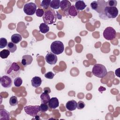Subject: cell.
<instances>
[{
	"label": "cell",
	"mask_w": 120,
	"mask_h": 120,
	"mask_svg": "<svg viewBox=\"0 0 120 120\" xmlns=\"http://www.w3.org/2000/svg\"><path fill=\"white\" fill-rule=\"evenodd\" d=\"M57 19V15L54 10L49 9L45 11L43 16L44 23L47 24H52L55 22Z\"/></svg>",
	"instance_id": "4"
},
{
	"label": "cell",
	"mask_w": 120,
	"mask_h": 120,
	"mask_svg": "<svg viewBox=\"0 0 120 120\" xmlns=\"http://www.w3.org/2000/svg\"><path fill=\"white\" fill-rule=\"evenodd\" d=\"M37 10V5L33 2H28L23 7V11L28 15H33Z\"/></svg>",
	"instance_id": "7"
},
{
	"label": "cell",
	"mask_w": 120,
	"mask_h": 120,
	"mask_svg": "<svg viewBox=\"0 0 120 120\" xmlns=\"http://www.w3.org/2000/svg\"><path fill=\"white\" fill-rule=\"evenodd\" d=\"M60 0H51L50 6L51 8L57 9L60 7Z\"/></svg>",
	"instance_id": "22"
},
{
	"label": "cell",
	"mask_w": 120,
	"mask_h": 120,
	"mask_svg": "<svg viewBox=\"0 0 120 120\" xmlns=\"http://www.w3.org/2000/svg\"><path fill=\"white\" fill-rule=\"evenodd\" d=\"M31 85L35 87V88H38L40 86L42 83V80L41 78L39 76H34L33 77L31 80Z\"/></svg>",
	"instance_id": "16"
},
{
	"label": "cell",
	"mask_w": 120,
	"mask_h": 120,
	"mask_svg": "<svg viewBox=\"0 0 120 120\" xmlns=\"http://www.w3.org/2000/svg\"><path fill=\"white\" fill-rule=\"evenodd\" d=\"M50 99V97L49 94L46 92H43L40 95V100L42 103L47 104Z\"/></svg>",
	"instance_id": "18"
},
{
	"label": "cell",
	"mask_w": 120,
	"mask_h": 120,
	"mask_svg": "<svg viewBox=\"0 0 120 120\" xmlns=\"http://www.w3.org/2000/svg\"><path fill=\"white\" fill-rule=\"evenodd\" d=\"M9 112L4 109H0V120H9Z\"/></svg>",
	"instance_id": "15"
},
{
	"label": "cell",
	"mask_w": 120,
	"mask_h": 120,
	"mask_svg": "<svg viewBox=\"0 0 120 120\" xmlns=\"http://www.w3.org/2000/svg\"><path fill=\"white\" fill-rule=\"evenodd\" d=\"M22 83V80L20 77H16L14 81V84L15 86L16 87H19L21 86Z\"/></svg>",
	"instance_id": "26"
},
{
	"label": "cell",
	"mask_w": 120,
	"mask_h": 120,
	"mask_svg": "<svg viewBox=\"0 0 120 120\" xmlns=\"http://www.w3.org/2000/svg\"><path fill=\"white\" fill-rule=\"evenodd\" d=\"M12 83V80L9 76L5 75L1 77L0 84L4 88H9L11 87Z\"/></svg>",
	"instance_id": "9"
},
{
	"label": "cell",
	"mask_w": 120,
	"mask_h": 120,
	"mask_svg": "<svg viewBox=\"0 0 120 120\" xmlns=\"http://www.w3.org/2000/svg\"><path fill=\"white\" fill-rule=\"evenodd\" d=\"M71 6L70 2L68 0H62L60 2V8L67 15H68V10Z\"/></svg>",
	"instance_id": "11"
},
{
	"label": "cell",
	"mask_w": 120,
	"mask_h": 120,
	"mask_svg": "<svg viewBox=\"0 0 120 120\" xmlns=\"http://www.w3.org/2000/svg\"><path fill=\"white\" fill-rule=\"evenodd\" d=\"M36 15L38 17L43 16L44 14V11L43 9L41 8H38L36 11Z\"/></svg>",
	"instance_id": "32"
},
{
	"label": "cell",
	"mask_w": 120,
	"mask_h": 120,
	"mask_svg": "<svg viewBox=\"0 0 120 120\" xmlns=\"http://www.w3.org/2000/svg\"><path fill=\"white\" fill-rule=\"evenodd\" d=\"M68 15L72 16H75L77 15L78 12H77V10L76 9L75 7V6L72 5L71 6V7L70 8L69 10H68Z\"/></svg>",
	"instance_id": "23"
},
{
	"label": "cell",
	"mask_w": 120,
	"mask_h": 120,
	"mask_svg": "<svg viewBox=\"0 0 120 120\" xmlns=\"http://www.w3.org/2000/svg\"><path fill=\"white\" fill-rule=\"evenodd\" d=\"M7 40L4 38H0V48H4L8 45Z\"/></svg>",
	"instance_id": "29"
},
{
	"label": "cell",
	"mask_w": 120,
	"mask_h": 120,
	"mask_svg": "<svg viewBox=\"0 0 120 120\" xmlns=\"http://www.w3.org/2000/svg\"><path fill=\"white\" fill-rule=\"evenodd\" d=\"M117 5V1L115 0H110L105 2V6L110 7H116Z\"/></svg>",
	"instance_id": "27"
},
{
	"label": "cell",
	"mask_w": 120,
	"mask_h": 120,
	"mask_svg": "<svg viewBox=\"0 0 120 120\" xmlns=\"http://www.w3.org/2000/svg\"><path fill=\"white\" fill-rule=\"evenodd\" d=\"M40 111L42 112H45L48 110V106L46 104L42 103L39 106Z\"/></svg>",
	"instance_id": "31"
},
{
	"label": "cell",
	"mask_w": 120,
	"mask_h": 120,
	"mask_svg": "<svg viewBox=\"0 0 120 120\" xmlns=\"http://www.w3.org/2000/svg\"><path fill=\"white\" fill-rule=\"evenodd\" d=\"M51 1V0H43L41 3V6L44 9H47L49 8Z\"/></svg>",
	"instance_id": "28"
},
{
	"label": "cell",
	"mask_w": 120,
	"mask_h": 120,
	"mask_svg": "<svg viewBox=\"0 0 120 120\" xmlns=\"http://www.w3.org/2000/svg\"><path fill=\"white\" fill-rule=\"evenodd\" d=\"M22 36L18 33L14 34L13 35H12L11 37V42L15 43V44L19 43L22 40Z\"/></svg>",
	"instance_id": "19"
},
{
	"label": "cell",
	"mask_w": 120,
	"mask_h": 120,
	"mask_svg": "<svg viewBox=\"0 0 120 120\" xmlns=\"http://www.w3.org/2000/svg\"><path fill=\"white\" fill-rule=\"evenodd\" d=\"M118 15V9L116 7H110L105 6L103 13L99 15V17L103 19H113Z\"/></svg>",
	"instance_id": "2"
},
{
	"label": "cell",
	"mask_w": 120,
	"mask_h": 120,
	"mask_svg": "<svg viewBox=\"0 0 120 120\" xmlns=\"http://www.w3.org/2000/svg\"><path fill=\"white\" fill-rule=\"evenodd\" d=\"M92 73L95 76L102 78L106 76L107 71L104 65L101 64H96L92 68Z\"/></svg>",
	"instance_id": "3"
},
{
	"label": "cell",
	"mask_w": 120,
	"mask_h": 120,
	"mask_svg": "<svg viewBox=\"0 0 120 120\" xmlns=\"http://www.w3.org/2000/svg\"><path fill=\"white\" fill-rule=\"evenodd\" d=\"M9 104L11 106H15L18 103V101L17 98L15 96H12L9 99Z\"/></svg>",
	"instance_id": "25"
},
{
	"label": "cell",
	"mask_w": 120,
	"mask_h": 120,
	"mask_svg": "<svg viewBox=\"0 0 120 120\" xmlns=\"http://www.w3.org/2000/svg\"><path fill=\"white\" fill-rule=\"evenodd\" d=\"M48 104V106L50 108L55 109L59 106V102L58 99L57 98L53 97L50 98Z\"/></svg>",
	"instance_id": "14"
},
{
	"label": "cell",
	"mask_w": 120,
	"mask_h": 120,
	"mask_svg": "<svg viewBox=\"0 0 120 120\" xmlns=\"http://www.w3.org/2000/svg\"><path fill=\"white\" fill-rule=\"evenodd\" d=\"M39 31L42 33H46L49 30V27L45 23H41L39 27Z\"/></svg>",
	"instance_id": "20"
},
{
	"label": "cell",
	"mask_w": 120,
	"mask_h": 120,
	"mask_svg": "<svg viewBox=\"0 0 120 120\" xmlns=\"http://www.w3.org/2000/svg\"><path fill=\"white\" fill-rule=\"evenodd\" d=\"M116 31L111 27H107L103 31V37L107 40H112L116 37Z\"/></svg>",
	"instance_id": "6"
},
{
	"label": "cell",
	"mask_w": 120,
	"mask_h": 120,
	"mask_svg": "<svg viewBox=\"0 0 120 120\" xmlns=\"http://www.w3.org/2000/svg\"><path fill=\"white\" fill-rule=\"evenodd\" d=\"M85 106V103L82 101H79L78 103H77V108L79 110L83 109Z\"/></svg>",
	"instance_id": "34"
},
{
	"label": "cell",
	"mask_w": 120,
	"mask_h": 120,
	"mask_svg": "<svg viewBox=\"0 0 120 120\" xmlns=\"http://www.w3.org/2000/svg\"><path fill=\"white\" fill-rule=\"evenodd\" d=\"M24 110L27 114L32 117L36 116L40 111L39 105H27L24 106Z\"/></svg>",
	"instance_id": "8"
},
{
	"label": "cell",
	"mask_w": 120,
	"mask_h": 120,
	"mask_svg": "<svg viewBox=\"0 0 120 120\" xmlns=\"http://www.w3.org/2000/svg\"><path fill=\"white\" fill-rule=\"evenodd\" d=\"M50 49L52 52L56 55L62 53L64 50V46L63 43L60 41H54L52 43Z\"/></svg>",
	"instance_id": "5"
},
{
	"label": "cell",
	"mask_w": 120,
	"mask_h": 120,
	"mask_svg": "<svg viewBox=\"0 0 120 120\" xmlns=\"http://www.w3.org/2000/svg\"><path fill=\"white\" fill-rule=\"evenodd\" d=\"M8 50L10 52L13 53L17 49L16 45L13 43L12 42H9L8 43V45L7 46Z\"/></svg>",
	"instance_id": "21"
},
{
	"label": "cell",
	"mask_w": 120,
	"mask_h": 120,
	"mask_svg": "<svg viewBox=\"0 0 120 120\" xmlns=\"http://www.w3.org/2000/svg\"><path fill=\"white\" fill-rule=\"evenodd\" d=\"M21 71L19 65L16 62H13L6 67L5 72L7 75L12 78H15L20 75Z\"/></svg>",
	"instance_id": "1"
},
{
	"label": "cell",
	"mask_w": 120,
	"mask_h": 120,
	"mask_svg": "<svg viewBox=\"0 0 120 120\" xmlns=\"http://www.w3.org/2000/svg\"><path fill=\"white\" fill-rule=\"evenodd\" d=\"M65 106L66 109L69 111L75 110L77 108V102L75 100H69L67 102Z\"/></svg>",
	"instance_id": "13"
},
{
	"label": "cell",
	"mask_w": 120,
	"mask_h": 120,
	"mask_svg": "<svg viewBox=\"0 0 120 120\" xmlns=\"http://www.w3.org/2000/svg\"><path fill=\"white\" fill-rule=\"evenodd\" d=\"M10 51L8 49H4L0 52V57L2 59H6L10 54Z\"/></svg>",
	"instance_id": "24"
},
{
	"label": "cell",
	"mask_w": 120,
	"mask_h": 120,
	"mask_svg": "<svg viewBox=\"0 0 120 120\" xmlns=\"http://www.w3.org/2000/svg\"><path fill=\"white\" fill-rule=\"evenodd\" d=\"M75 7L77 10L82 11L85 9L87 5L83 0H77L75 3Z\"/></svg>",
	"instance_id": "17"
},
{
	"label": "cell",
	"mask_w": 120,
	"mask_h": 120,
	"mask_svg": "<svg viewBox=\"0 0 120 120\" xmlns=\"http://www.w3.org/2000/svg\"><path fill=\"white\" fill-rule=\"evenodd\" d=\"M33 60L32 57L28 54L24 55L22 57L21 63L23 66H27L30 65Z\"/></svg>",
	"instance_id": "12"
},
{
	"label": "cell",
	"mask_w": 120,
	"mask_h": 120,
	"mask_svg": "<svg viewBox=\"0 0 120 120\" xmlns=\"http://www.w3.org/2000/svg\"><path fill=\"white\" fill-rule=\"evenodd\" d=\"M90 7L92 9L97 11L98 8V1H92L90 3Z\"/></svg>",
	"instance_id": "30"
},
{
	"label": "cell",
	"mask_w": 120,
	"mask_h": 120,
	"mask_svg": "<svg viewBox=\"0 0 120 120\" xmlns=\"http://www.w3.org/2000/svg\"><path fill=\"white\" fill-rule=\"evenodd\" d=\"M45 61L50 65H54L56 63L58 60V58L56 54L52 52H48L45 57Z\"/></svg>",
	"instance_id": "10"
},
{
	"label": "cell",
	"mask_w": 120,
	"mask_h": 120,
	"mask_svg": "<svg viewBox=\"0 0 120 120\" xmlns=\"http://www.w3.org/2000/svg\"><path fill=\"white\" fill-rule=\"evenodd\" d=\"M54 76V74L51 71L48 72L45 74V77L49 79H52Z\"/></svg>",
	"instance_id": "33"
}]
</instances>
